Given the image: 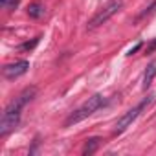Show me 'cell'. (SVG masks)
I'll return each mask as SVG.
<instances>
[{"instance_id": "1", "label": "cell", "mask_w": 156, "mask_h": 156, "mask_svg": "<svg viewBox=\"0 0 156 156\" xmlns=\"http://www.w3.org/2000/svg\"><path fill=\"white\" fill-rule=\"evenodd\" d=\"M37 94V88L35 87H28L24 88L2 112V119H0V138L8 136L11 130H15L19 127V121H20V114H22V108L35 98Z\"/></svg>"}, {"instance_id": "2", "label": "cell", "mask_w": 156, "mask_h": 156, "mask_svg": "<svg viewBox=\"0 0 156 156\" xmlns=\"http://www.w3.org/2000/svg\"><path fill=\"white\" fill-rule=\"evenodd\" d=\"M103 105H105V98H103L101 94H94L92 98H88L79 108H75V110L64 119V127H72V125H75V123L87 119V118L92 116L96 110H99Z\"/></svg>"}, {"instance_id": "3", "label": "cell", "mask_w": 156, "mask_h": 156, "mask_svg": "<svg viewBox=\"0 0 156 156\" xmlns=\"http://www.w3.org/2000/svg\"><path fill=\"white\" fill-rule=\"evenodd\" d=\"M123 8V2L121 0H110L108 4H105L92 19H90V22H88V30H96V28H99L101 24H105L110 17H114L119 9Z\"/></svg>"}, {"instance_id": "4", "label": "cell", "mask_w": 156, "mask_h": 156, "mask_svg": "<svg viewBox=\"0 0 156 156\" xmlns=\"http://www.w3.org/2000/svg\"><path fill=\"white\" fill-rule=\"evenodd\" d=\"M152 98H154V96H147V98H145V99H143L141 103H138V105H136L134 108L127 110V112H125V114H123V116H121V118L118 119V123H116V129H114V132H116V134H121L123 130H127V127H130V125H132V121H134V119H136V118H138V116L141 114V110H143V108H145V107H147V105H149L151 101H152Z\"/></svg>"}, {"instance_id": "5", "label": "cell", "mask_w": 156, "mask_h": 156, "mask_svg": "<svg viewBox=\"0 0 156 156\" xmlns=\"http://www.w3.org/2000/svg\"><path fill=\"white\" fill-rule=\"evenodd\" d=\"M28 68H30L28 61H15L11 64H6L2 68V73H4L6 79H17V77H20L28 72Z\"/></svg>"}, {"instance_id": "6", "label": "cell", "mask_w": 156, "mask_h": 156, "mask_svg": "<svg viewBox=\"0 0 156 156\" xmlns=\"http://www.w3.org/2000/svg\"><path fill=\"white\" fill-rule=\"evenodd\" d=\"M154 75H156V61H152V62L147 66L145 73H143V90H147V88L151 87V83H152V79H154Z\"/></svg>"}, {"instance_id": "7", "label": "cell", "mask_w": 156, "mask_h": 156, "mask_svg": "<svg viewBox=\"0 0 156 156\" xmlns=\"http://www.w3.org/2000/svg\"><path fill=\"white\" fill-rule=\"evenodd\" d=\"M28 15L31 17V19H42L44 15H46V8L42 6V4H31L30 8H28Z\"/></svg>"}, {"instance_id": "8", "label": "cell", "mask_w": 156, "mask_h": 156, "mask_svg": "<svg viewBox=\"0 0 156 156\" xmlns=\"http://www.w3.org/2000/svg\"><path fill=\"white\" fill-rule=\"evenodd\" d=\"M101 138H90V140H87V143H85V149H83V154H92V152H96L98 151V147L101 145Z\"/></svg>"}, {"instance_id": "9", "label": "cell", "mask_w": 156, "mask_h": 156, "mask_svg": "<svg viewBox=\"0 0 156 156\" xmlns=\"http://www.w3.org/2000/svg\"><path fill=\"white\" fill-rule=\"evenodd\" d=\"M39 41H41V37H37V39H33L31 42H24V44H20V50H33L37 44H39Z\"/></svg>"}, {"instance_id": "10", "label": "cell", "mask_w": 156, "mask_h": 156, "mask_svg": "<svg viewBox=\"0 0 156 156\" xmlns=\"http://www.w3.org/2000/svg\"><path fill=\"white\" fill-rule=\"evenodd\" d=\"M9 2H11V8H15L19 0H0V4H2L4 8H8V6H9Z\"/></svg>"}, {"instance_id": "11", "label": "cell", "mask_w": 156, "mask_h": 156, "mask_svg": "<svg viewBox=\"0 0 156 156\" xmlns=\"http://www.w3.org/2000/svg\"><path fill=\"white\" fill-rule=\"evenodd\" d=\"M141 46H143V42H138V44H136L134 48H130V50H129V53H127V55H134V53H136V51H138V50H140Z\"/></svg>"}, {"instance_id": "12", "label": "cell", "mask_w": 156, "mask_h": 156, "mask_svg": "<svg viewBox=\"0 0 156 156\" xmlns=\"http://www.w3.org/2000/svg\"><path fill=\"white\" fill-rule=\"evenodd\" d=\"M154 50H156V39H154V41H152V42L147 46V53H152Z\"/></svg>"}]
</instances>
